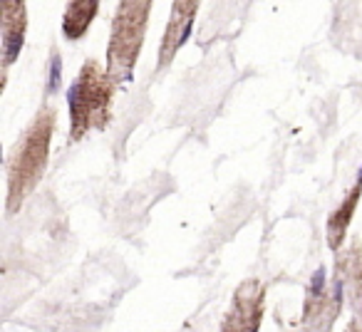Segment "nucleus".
Masks as SVG:
<instances>
[{
	"instance_id": "f8f14e48",
	"label": "nucleus",
	"mask_w": 362,
	"mask_h": 332,
	"mask_svg": "<svg viewBox=\"0 0 362 332\" xmlns=\"http://www.w3.org/2000/svg\"><path fill=\"white\" fill-rule=\"evenodd\" d=\"M298 332H305V330H298Z\"/></svg>"
},
{
	"instance_id": "9b49d317",
	"label": "nucleus",
	"mask_w": 362,
	"mask_h": 332,
	"mask_svg": "<svg viewBox=\"0 0 362 332\" xmlns=\"http://www.w3.org/2000/svg\"><path fill=\"white\" fill-rule=\"evenodd\" d=\"M345 332H362V317H352L350 322H347V327H345Z\"/></svg>"
},
{
	"instance_id": "423d86ee",
	"label": "nucleus",
	"mask_w": 362,
	"mask_h": 332,
	"mask_svg": "<svg viewBox=\"0 0 362 332\" xmlns=\"http://www.w3.org/2000/svg\"><path fill=\"white\" fill-rule=\"evenodd\" d=\"M332 283L342 290L355 315L362 317V241L357 236L335 253Z\"/></svg>"
},
{
	"instance_id": "20e7f679",
	"label": "nucleus",
	"mask_w": 362,
	"mask_h": 332,
	"mask_svg": "<svg viewBox=\"0 0 362 332\" xmlns=\"http://www.w3.org/2000/svg\"><path fill=\"white\" fill-rule=\"evenodd\" d=\"M342 290L335 283H327L325 273L317 271L310 280L303 300L300 330L305 332H330L342 312Z\"/></svg>"
},
{
	"instance_id": "1a4fd4ad",
	"label": "nucleus",
	"mask_w": 362,
	"mask_h": 332,
	"mask_svg": "<svg viewBox=\"0 0 362 332\" xmlns=\"http://www.w3.org/2000/svg\"><path fill=\"white\" fill-rule=\"evenodd\" d=\"M360 198H362V184H355L350 191L345 194L340 203L332 208V213L327 216V226H325V241L330 251H340L345 246V236H347V228H350L352 218H355V211L360 206Z\"/></svg>"
},
{
	"instance_id": "f257e3e1",
	"label": "nucleus",
	"mask_w": 362,
	"mask_h": 332,
	"mask_svg": "<svg viewBox=\"0 0 362 332\" xmlns=\"http://www.w3.org/2000/svg\"><path fill=\"white\" fill-rule=\"evenodd\" d=\"M57 112L50 105H42L33 121L25 126L21 139L16 141L8 159V196L6 208L8 213H18L25 198L40 184L42 174L50 159V141L55 134Z\"/></svg>"
},
{
	"instance_id": "0eeeda50",
	"label": "nucleus",
	"mask_w": 362,
	"mask_h": 332,
	"mask_svg": "<svg viewBox=\"0 0 362 332\" xmlns=\"http://www.w3.org/2000/svg\"><path fill=\"white\" fill-rule=\"evenodd\" d=\"M197 13H199L197 0H176L174 6H171V16L169 23H166L164 37H161L159 57H156V67L159 70H166L171 65V60L176 57V52L189 40V32H192Z\"/></svg>"
},
{
	"instance_id": "f03ea898",
	"label": "nucleus",
	"mask_w": 362,
	"mask_h": 332,
	"mask_svg": "<svg viewBox=\"0 0 362 332\" xmlns=\"http://www.w3.org/2000/svg\"><path fill=\"white\" fill-rule=\"evenodd\" d=\"M115 95L117 82L110 77L107 67H100L97 60H87L67 92L72 141L85 139L90 131H102L110 124Z\"/></svg>"
},
{
	"instance_id": "39448f33",
	"label": "nucleus",
	"mask_w": 362,
	"mask_h": 332,
	"mask_svg": "<svg viewBox=\"0 0 362 332\" xmlns=\"http://www.w3.org/2000/svg\"><path fill=\"white\" fill-rule=\"evenodd\" d=\"M263 307H266V287L258 278H246L236 287L221 320V332H261Z\"/></svg>"
},
{
	"instance_id": "9d476101",
	"label": "nucleus",
	"mask_w": 362,
	"mask_h": 332,
	"mask_svg": "<svg viewBox=\"0 0 362 332\" xmlns=\"http://www.w3.org/2000/svg\"><path fill=\"white\" fill-rule=\"evenodd\" d=\"M100 13V3L97 0H75V3H67L65 13H62V35L67 40H80L87 35L92 20Z\"/></svg>"
},
{
	"instance_id": "6e6552de",
	"label": "nucleus",
	"mask_w": 362,
	"mask_h": 332,
	"mask_svg": "<svg viewBox=\"0 0 362 332\" xmlns=\"http://www.w3.org/2000/svg\"><path fill=\"white\" fill-rule=\"evenodd\" d=\"M0 16H3V77H8V67L18 60L25 45L28 8L21 0H6L0 6Z\"/></svg>"
},
{
	"instance_id": "7ed1b4c3",
	"label": "nucleus",
	"mask_w": 362,
	"mask_h": 332,
	"mask_svg": "<svg viewBox=\"0 0 362 332\" xmlns=\"http://www.w3.org/2000/svg\"><path fill=\"white\" fill-rule=\"evenodd\" d=\"M149 13V0H124L117 6L110 42H107V72L117 85L132 80V72L144 47Z\"/></svg>"
}]
</instances>
